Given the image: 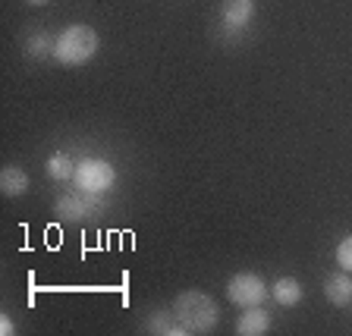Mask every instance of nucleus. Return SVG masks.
<instances>
[{
    "label": "nucleus",
    "instance_id": "obj_3",
    "mask_svg": "<svg viewBox=\"0 0 352 336\" xmlns=\"http://www.w3.org/2000/svg\"><path fill=\"white\" fill-rule=\"evenodd\" d=\"M227 295L233 305L239 308H252V305H261L264 295H267V286H264V280L258 277V273H236L233 280L227 283Z\"/></svg>",
    "mask_w": 352,
    "mask_h": 336
},
{
    "label": "nucleus",
    "instance_id": "obj_16",
    "mask_svg": "<svg viewBox=\"0 0 352 336\" xmlns=\"http://www.w3.org/2000/svg\"><path fill=\"white\" fill-rule=\"evenodd\" d=\"M29 3H35V7H41V3H47V0H29Z\"/></svg>",
    "mask_w": 352,
    "mask_h": 336
},
{
    "label": "nucleus",
    "instance_id": "obj_15",
    "mask_svg": "<svg viewBox=\"0 0 352 336\" xmlns=\"http://www.w3.org/2000/svg\"><path fill=\"white\" fill-rule=\"evenodd\" d=\"M13 321H10V317L7 315H3V317H0V333H3V336H10V333H13Z\"/></svg>",
    "mask_w": 352,
    "mask_h": 336
},
{
    "label": "nucleus",
    "instance_id": "obj_9",
    "mask_svg": "<svg viewBox=\"0 0 352 336\" xmlns=\"http://www.w3.org/2000/svg\"><path fill=\"white\" fill-rule=\"evenodd\" d=\"M274 299H277L280 305H299V302H302V286H299V280L280 277L277 283H274Z\"/></svg>",
    "mask_w": 352,
    "mask_h": 336
},
{
    "label": "nucleus",
    "instance_id": "obj_13",
    "mask_svg": "<svg viewBox=\"0 0 352 336\" xmlns=\"http://www.w3.org/2000/svg\"><path fill=\"white\" fill-rule=\"evenodd\" d=\"M337 264L343 271L352 273V236H346V239L337 245Z\"/></svg>",
    "mask_w": 352,
    "mask_h": 336
},
{
    "label": "nucleus",
    "instance_id": "obj_10",
    "mask_svg": "<svg viewBox=\"0 0 352 336\" xmlns=\"http://www.w3.org/2000/svg\"><path fill=\"white\" fill-rule=\"evenodd\" d=\"M47 173L54 179H69V176H76V161L69 154H54L51 161H47Z\"/></svg>",
    "mask_w": 352,
    "mask_h": 336
},
{
    "label": "nucleus",
    "instance_id": "obj_12",
    "mask_svg": "<svg viewBox=\"0 0 352 336\" xmlns=\"http://www.w3.org/2000/svg\"><path fill=\"white\" fill-rule=\"evenodd\" d=\"M148 330H154V333H173L176 336V333H183L186 327H179V317H176V311H173V317L161 311V315L151 317V327H148Z\"/></svg>",
    "mask_w": 352,
    "mask_h": 336
},
{
    "label": "nucleus",
    "instance_id": "obj_11",
    "mask_svg": "<svg viewBox=\"0 0 352 336\" xmlns=\"http://www.w3.org/2000/svg\"><path fill=\"white\" fill-rule=\"evenodd\" d=\"M82 201H85V198H79V195H63L57 201V208H60V214H63V217H88L91 211H88Z\"/></svg>",
    "mask_w": 352,
    "mask_h": 336
},
{
    "label": "nucleus",
    "instance_id": "obj_7",
    "mask_svg": "<svg viewBox=\"0 0 352 336\" xmlns=\"http://www.w3.org/2000/svg\"><path fill=\"white\" fill-rule=\"evenodd\" d=\"M0 192L7 198H19L29 192V176L22 173L19 167H7L3 173H0Z\"/></svg>",
    "mask_w": 352,
    "mask_h": 336
},
{
    "label": "nucleus",
    "instance_id": "obj_8",
    "mask_svg": "<svg viewBox=\"0 0 352 336\" xmlns=\"http://www.w3.org/2000/svg\"><path fill=\"white\" fill-rule=\"evenodd\" d=\"M252 10H255V0H223V19L230 25H245L252 19Z\"/></svg>",
    "mask_w": 352,
    "mask_h": 336
},
{
    "label": "nucleus",
    "instance_id": "obj_6",
    "mask_svg": "<svg viewBox=\"0 0 352 336\" xmlns=\"http://www.w3.org/2000/svg\"><path fill=\"white\" fill-rule=\"evenodd\" d=\"M324 295H327L330 305H349L352 302V280L343 277V273H333V277H327V283H324Z\"/></svg>",
    "mask_w": 352,
    "mask_h": 336
},
{
    "label": "nucleus",
    "instance_id": "obj_4",
    "mask_svg": "<svg viewBox=\"0 0 352 336\" xmlns=\"http://www.w3.org/2000/svg\"><path fill=\"white\" fill-rule=\"evenodd\" d=\"M76 173H79L76 179L85 192H104L107 186H113V167L104 161H82Z\"/></svg>",
    "mask_w": 352,
    "mask_h": 336
},
{
    "label": "nucleus",
    "instance_id": "obj_14",
    "mask_svg": "<svg viewBox=\"0 0 352 336\" xmlns=\"http://www.w3.org/2000/svg\"><path fill=\"white\" fill-rule=\"evenodd\" d=\"M54 44H57V41H51L47 35H35L29 41V54H32V57H44L47 51H54Z\"/></svg>",
    "mask_w": 352,
    "mask_h": 336
},
{
    "label": "nucleus",
    "instance_id": "obj_1",
    "mask_svg": "<svg viewBox=\"0 0 352 336\" xmlns=\"http://www.w3.org/2000/svg\"><path fill=\"white\" fill-rule=\"evenodd\" d=\"M173 311L179 317L189 333H208V330L217 327L220 321V308L211 295L198 293V289H189V293H179V299L173 302Z\"/></svg>",
    "mask_w": 352,
    "mask_h": 336
},
{
    "label": "nucleus",
    "instance_id": "obj_2",
    "mask_svg": "<svg viewBox=\"0 0 352 336\" xmlns=\"http://www.w3.org/2000/svg\"><path fill=\"white\" fill-rule=\"evenodd\" d=\"M98 32L91 25H69L57 35V44H54V57L63 66H82L98 54Z\"/></svg>",
    "mask_w": 352,
    "mask_h": 336
},
{
    "label": "nucleus",
    "instance_id": "obj_5",
    "mask_svg": "<svg viewBox=\"0 0 352 336\" xmlns=\"http://www.w3.org/2000/svg\"><path fill=\"white\" fill-rule=\"evenodd\" d=\"M271 330V315L261 305H252L242 311V317L236 321V333L239 336H261Z\"/></svg>",
    "mask_w": 352,
    "mask_h": 336
}]
</instances>
